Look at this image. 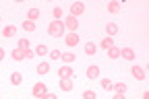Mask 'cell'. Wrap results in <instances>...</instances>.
<instances>
[{
    "mask_svg": "<svg viewBox=\"0 0 149 99\" xmlns=\"http://www.w3.org/2000/svg\"><path fill=\"white\" fill-rule=\"evenodd\" d=\"M48 35H52V37H62L64 35V31H66V27H64V23L62 21H52V23H48Z\"/></svg>",
    "mask_w": 149,
    "mask_h": 99,
    "instance_id": "1",
    "label": "cell"
},
{
    "mask_svg": "<svg viewBox=\"0 0 149 99\" xmlns=\"http://www.w3.org/2000/svg\"><path fill=\"white\" fill-rule=\"evenodd\" d=\"M130 74H133V78H135V81H139V83H143L145 81V68L143 66H137V64H133V66H130Z\"/></svg>",
    "mask_w": 149,
    "mask_h": 99,
    "instance_id": "2",
    "label": "cell"
},
{
    "mask_svg": "<svg viewBox=\"0 0 149 99\" xmlns=\"http://www.w3.org/2000/svg\"><path fill=\"white\" fill-rule=\"evenodd\" d=\"M62 23H64V27L70 29V31H77V29H79V19H77V17H72V15H68Z\"/></svg>",
    "mask_w": 149,
    "mask_h": 99,
    "instance_id": "3",
    "label": "cell"
},
{
    "mask_svg": "<svg viewBox=\"0 0 149 99\" xmlns=\"http://www.w3.org/2000/svg\"><path fill=\"white\" fill-rule=\"evenodd\" d=\"M44 93H48L46 83H42V81H40V83H35V85H33V91H31V95H33V97H37V99H40Z\"/></svg>",
    "mask_w": 149,
    "mask_h": 99,
    "instance_id": "4",
    "label": "cell"
},
{
    "mask_svg": "<svg viewBox=\"0 0 149 99\" xmlns=\"http://www.w3.org/2000/svg\"><path fill=\"white\" fill-rule=\"evenodd\" d=\"M83 12H85V4H83V2H72V4H70V15H72V17L79 19Z\"/></svg>",
    "mask_w": 149,
    "mask_h": 99,
    "instance_id": "5",
    "label": "cell"
},
{
    "mask_svg": "<svg viewBox=\"0 0 149 99\" xmlns=\"http://www.w3.org/2000/svg\"><path fill=\"white\" fill-rule=\"evenodd\" d=\"M135 50L133 48H120V58H124V60H128V62H133L135 60Z\"/></svg>",
    "mask_w": 149,
    "mask_h": 99,
    "instance_id": "6",
    "label": "cell"
},
{
    "mask_svg": "<svg viewBox=\"0 0 149 99\" xmlns=\"http://www.w3.org/2000/svg\"><path fill=\"white\" fill-rule=\"evenodd\" d=\"M85 74H87V78H91V81H93V78H97L100 76V64H89Z\"/></svg>",
    "mask_w": 149,
    "mask_h": 99,
    "instance_id": "7",
    "label": "cell"
},
{
    "mask_svg": "<svg viewBox=\"0 0 149 99\" xmlns=\"http://www.w3.org/2000/svg\"><path fill=\"white\" fill-rule=\"evenodd\" d=\"M64 44H66L68 48H74V46L79 44V35H77V33H66V35H64Z\"/></svg>",
    "mask_w": 149,
    "mask_h": 99,
    "instance_id": "8",
    "label": "cell"
},
{
    "mask_svg": "<svg viewBox=\"0 0 149 99\" xmlns=\"http://www.w3.org/2000/svg\"><path fill=\"white\" fill-rule=\"evenodd\" d=\"M58 76H60V78H72V68L66 66V64L60 66V68H58Z\"/></svg>",
    "mask_w": 149,
    "mask_h": 99,
    "instance_id": "9",
    "label": "cell"
},
{
    "mask_svg": "<svg viewBox=\"0 0 149 99\" xmlns=\"http://www.w3.org/2000/svg\"><path fill=\"white\" fill-rule=\"evenodd\" d=\"M118 35V25L116 23H108L106 25V37H114Z\"/></svg>",
    "mask_w": 149,
    "mask_h": 99,
    "instance_id": "10",
    "label": "cell"
},
{
    "mask_svg": "<svg viewBox=\"0 0 149 99\" xmlns=\"http://www.w3.org/2000/svg\"><path fill=\"white\" fill-rule=\"evenodd\" d=\"M58 87H60L64 93H70V91H72V83H70V78H60Z\"/></svg>",
    "mask_w": 149,
    "mask_h": 99,
    "instance_id": "11",
    "label": "cell"
},
{
    "mask_svg": "<svg viewBox=\"0 0 149 99\" xmlns=\"http://www.w3.org/2000/svg\"><path fill=\"white\" fill-rule=\"evenodd\" d=\"M60 60H62L64 64H70V62L77 60V56H74L72 52H62V54H60Z\"/></svg>",
    "mask_w": 149,
    "mask_h": 99,
    "instance_id": "12",
    "label": "cell"
},
{
    "mask_svg": "<svg viewBox=\"0 0 149 99\" xmlns=\"http://www.w3.org/2000/svg\"><path fill=\"white\" fill-rule=\"evenodd\" d=\"M21 83H23V74H21V72H13V74H10V85H13V87H19Z\"/></svg>",
    "mask_w": 149,
    "mask_h": 99,
    "instance_id": "13",
    "label": "cell"
},
{
    "mask_svg": "<svg viewBox=\"0 0 149 99\" xmlns=\"http://www.w3.org/2000/svg\"><path fill=\"white\" fill-rule=\"evenodd\" d=\"M35 70H37V74H42V76H44V74H48V72H50V62H46V60H44V62H40Z\"/></svg>",
    "mask_w": 149,
    "mask_h": 99,
    "instance_id": "14",
    "label": "cell"
},
{
    "mask_svg": "<svg viewBox=\"0 0 149 99\" xmlns=\"http://www.w3.org/2000/svg\"><path fill=\"white\" fill-rule=\"evenodd\" d=\"M108 58H110V60H118V58H120V48L118 46H112L108 50Z\"/></svg>",
    "mask_w": 149,
    "mask_h": 99,
    "instance_id": "15",
    "label": "cell"
},
{
    "mask_svg": "<svg viewBox=\"0 0 149 99\" xmlns=\"http://www.w3.org/2000/svg\"><path fill=\"white\" fill-rule=\"evenodd\" d=\"M40 15H42L40 8H29V10H27V21H33V23H35L37 19H40Z\"/></svg>",
    "mask_w": 149,
    "mask_h": 99,
    "instance_id": "16",
    "label": "cell"
},
{
    "mask_svg": "<svg viewBox=\"0 0 149 99\" xmlns=\"http://www.w3.org/2000/svg\"><path fill=\"white\" fill-rule=\"evenodd\" d=\"M15 33H17V27H15V25H6V27L2 29V37H6V39L13 37Z\"/></svg>",
    "mask_w": 149,
    "mask_h": 99,
    "instance_id": "17",
    "label": "cell"
},
{
    "mask_svg": "<svg viewBox=\"0 0 149 99\" xmlns=\"http://www.w3.org/2000/svg\"><path fill=\"white\" fill-rule=\"evenodd\" d=\"M95 52H97V46L93 44V42H87L85 44V54L87 56H95Z\"/></svg>",
    "mask_w": 149,
    "mask_h": 99,
    "instance_id": "18",
    "label": "cell"
},
{
    "mask_svg": "<svg viewBox=\"0 0 149 99\" xmlns=\"http://www.w3.org/2000/svg\"><path fill=\"white\" fill-rule=\"evenodd\" d=\"M106 6H108V12H112V15H116V12L120 10V4L116 2V0H110V2H108Z\"/></svg>",
    "mask_w": 149,
    "mask_h": 99,
    "instance_id": "19",
    "label": "cell"
},
{
    "mask_svg": "<svg viewBox=\"0 0 149 99\" xmlns=\"http://www.w3.org/2000/svg\"><path fill=\"white\" fill-rule=\"evenodd\" d=\"M112 46H114V39H112V37H104L102 42H100V48L102 50H110Z\"/></svg>",
    "mask_w": 149,
    "mask_h": 99,
    "instance_id": "20",
    "label": "cell"
},
{
    "mask_svg": "<svg viewBox=\"0 0 149 99\" xmlns=\"http://www.w3.org/2000/svg\"><path fill=\"white\" fill-rule=\"evenodd\" d=\"M33 52H35L37 56H46V54H50V48H48L46 44H40V46H37V48H35Z\"/></svg>",
    "mask_w": 149,
    "mask_h": 99,
    "instance_id": "21",
    "label": "cell"
},
{
    "mask_svg": "<svg viewBox=\"0 0 149 99\" xmlns=\"http://www.w3.org/2000/svg\"><path fill=\"white\" fill-rule=\"evenodd\" d=\"M112 89H114V93H118V95H124V93H126V85H124V83H114V85H112Z\"/></svg>",
    "mask_w": 149,
    "mask_h": 99,
    "instance_id": "22",
    "label": "cell"
},
{
    "mask_svg": "<svg viewBox=\"0 0 149 99\" xmlns=\"http://www.w3.org/2000/svg\"><path fill=\"white\" fill-rule=\"evenodd\" d=\"M23 29H25L27 33H35V23H33V21H27V19H25V21H23Z\"/></svg>",
    "mask_w": 149,
    "mask_h": 99,
    "instance_id": "23",
    "label": "cell"
},
{
    "mask_svg": "<svg viewBox=\"0 0 149 99\" xmlns=\"http://www.w3.org/2000/svg\"><path fill=\"white\" fill-rule=\"evenodd\" d=\"M52 15H54V21H62V15H64V10H62L60 6H56V8L52 10Z\"/></svg>",
    "mask_w": 149,
    "mask_h": 99,
    "instance_id": "24",
    "label": "cell"
},
{
    "mask_svg": "<svg viewBox=\"0 0 149 99\" xmlns=\"http://www.w3.org/2000/svg\"><path fill=\"white\" fill-rule=\"evenodd\" d=\"M13 60H25V56H23V50H19V48H15L13 50Z\"/></svg>",
    "mask_w": 149,
    "mask_h": 99,
    "instance_id": "25",
    "label": "cell"
},
{
    "mask_svg": "<svg viewBox=\"0 0 149 99\" xmlns=\"http://www.w3.org/2000/svg\"><path fill=\"white\" fill-rule=\"evenodd\" d=\"M17 48L19 50H29V39H25V37H21V39H19V44H17Z\"/></svg>",
    "mask_w": 149,
    "mask_h": 99,
    "instance_id": "26",
    "label": "cell"
},
{
    "mask_svg": "<svg viewBox=\"0 0 149 99\" xmlns=\"http://www.w3.org/2000/svg\"><path fill=\"white\" fill-rule=\"evenodd\" d=\"M112 85H114V83H112L110 78H106V76L102 78V89H104V91H112Z\"/></svg>",
    "mask_w": 149,
    "mask_h": 99,
    "instance_id": "27",
    "label": "cell"
},
{
    "mask_svg": "<svg viewBox=\"0 0 149 99\" xmlns=\"http://www.w3.org/2000/svg\"><path fill=\"white\" fill-rule=\"evenodd\" d=\"M97 95H95V91H91V89H87V91H83V99H95Z\"/></svg>",
    "mask_w": 149,
    "mask_h": 99,
    "instance_id": "28",
    "label": "cell"
},
{
    "mask_svg": "<svg viewBox=\"0 0 149 99\" xmlns=\"http://www.w3.org/2000/svg\"><path fill=\"white\" fill-rule=\"evenodd\" d=\"M60 50H50V60H60Z\"/></svg>",
    "mask_w": 149,
    "mask_h": 99,
    "instance_id": "29",
    "label": "cell"
},
{
    "mask_svg": "<svg viewBox=\"0 0 149 99\" xmlns=\"http://www.w3.org/2000/svg\"><path fill=\"white\" fill-rule=\"evenodd\" d=\"M23 56H25V60H31V58L35 56V52H33V50H25V52H23Z\"/></svg>",
    "mask_w": 149,
    "mask_h": 99,
    "instance_id": "30",
    "label": "cell"
},
{
    "mask_svg": "<svg viewBox=\"0 0 149 99\" xmlns=\"http://www.w3.org/2000/svg\"><path fill=\"white\" fill-rule=\"evenodd\" d=\"M40 99H58V97H56L54 93H50V91H48V93H44V95H42Z\"/></svg>",
    "mask_w": 149,
    "mask_h": 99,
    "instance_id": "31",
    "label": "cell"
},
{
    "mask_svg": "<svg viewBox=\"0 0 149 99\" xmlns=\"http://www.w3.org/2000/svg\"><path fill=\"white\" fill-rule=\"evenodd\" d=\"M4 54H6V52H4V48H0V62L4 60Z\"/></svg>",
    "mask_w": 149,
    "mask_h": 99,
    "instance_id": "32",
    "label": "cell"
},
{
    "mask_svg": "<svg viewBox=\"0 0 149 99\" xmlns=\"http://www.w3.org/2000/svg\"><path fill=\"white\" fill-rule=\"evenodd\" d=\"M114 99H126L124 95H118V93H114Z\"/></svg>",
    "mask_w": 149,
    "mask_h": 99,
    "instance_id": "33",
    "label": "cell"
},
{
    "mask_svg": "<svg viewBox=\"0 0 149 99\" xmlns=\"http://www.w3.org/2000/svg\"><path fill=\"white\" fill-rule=\"evenodd\" d=\"M141 99H149V91H145V93H143V97H141Z\"/></svg>",
    "mask_w": 149,
    "mask_h": 99,
    "instance_id": "34",
    "label": "cell"
},
{
    "mask_svg": "<svg viewBox=\"0 0 149 99\" xmlns=\"http://www.w3.org/2000/svg\"><path fill=\"white\" fill-rule=\"evenodd\" d=\"M0 21H2V17H0Z\"/></svg>",
    "mask_w": 149,
    "mask_h": 99,
    "instance_id": "35",
    "label": "cell"
},
{
    "mask_svg": "<svg viewBox=\"0 0 149 99\" xmlns=\"http://www.w3.org/2000/svg\"><path fill=\"white\" fill-rule=\"evenodd\" d=\"M33 99H37V97H33Z\"/></svg>",
    "mask_w": 149,
    "mask_h": 99,
    "instance_id": "36",
    "label": "cell"
}]
</instances>
